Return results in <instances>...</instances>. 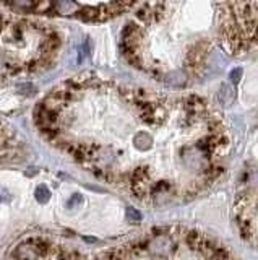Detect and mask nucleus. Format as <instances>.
Segmentation results:
<instances>
[{"label": "nucleus", "instance_id": "f03ea898", "mask_svg": "<svg viewBox=\"0 0 258 260\" xmlns=\"http://www.w3.org/2000/svg\"><path fill=\"white\" fill-rule=\"evenodd\" d=\"M34 195H36L38 202L46 203V202H49V199H51V190L47 189V185H39L36 189V192H34Z\"/></svg>", "mask_w": 258, "mask_h": 260}, {"label": "nucleus", "instance_id": "7ed1b4c3", "mask_svg": "<svg viewBox=\"0 0 258 260\" xmlns=\"http://www.w3.org/2000/svg\"><path fill=\"white\" fill-rule=\"evenodd\" d=\"M75 8V4L71 2V0H62V2L59 4V12L63 13V15H67L70 13L71 10Z\"/></svg>", "mask_w": 258, "mask_h": 260}, {"label": "nucleus", "instance_id": "39448f33", "mask_svg": "<svg viewBox=\"0 0 258 260\" xmlns=\"http://www.w3.org/2000/svg\"><path fill=\"white\" fill-rule=\"evenodd\" d=\"M15 5L20 8H28L31 5V0H15Z\"/></svg>", "mask_w": 258, "mask_h": 260}, {"label": "nucleus", "instance_id": "423d86ee", "mask_svg": "<svg viewBox=\"0 0 258 260\" xmlns=\"http://www.w3.org/2000/svg\"><path fill=\"white\" fill-rule=\"evenodd\" d=\"M71 199H73V200H71V202H68V203H67V207H68V208H71V207H73L77 202H82V199H80V195H73V197H71Z\"/></svg>", "mask_w": 258, "mask_h": 260}, {"label": "nucleus", "instance_id": "20e7f679", "mask_svg": "<svg viewBox=\"0 0 258 260\" xmlns=\"http://www.w3.org/2000/svg\"><path fill=\"white\" fill-rule=\"evenodd\" d=\"M127 216H128V219H133V221H140V219H141V215L136 210H133V208H128Z\"/></svg>", "mask_w": 258, "mask_h": 260}, {"label": "nucleus", "instance_id": "f257e3e1", "mask_svg": "<svg viewBox=\"0 0 258 260\" xmlns=\"http://www.w3.org/2000/svg\"><path fill=\"white\" fill-rule=\"evenodd\" d=\"M15 255H17V260H36L39 252L33 246H29V244H23V246L18 247Z\"/></svg>", "mask_w": 258, "mask_h": 260}]
</instances>
